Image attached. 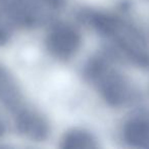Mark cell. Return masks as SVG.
<instances>
[{
  "label": "cell",
  "mask_w": 149,
  "mask_h": 149,
  "mask_svg": "<svg viewBox=\"0 0 149 149\" xmlns=\"http://www.w3.org/2000/svg\"><path fill=\"white\" fill-rule=\"evenodd\" d=\"M78 17L118 55L138 68L149 70V34L136 21L124 13L91 7L81 9Z\"/></svg>",
  "instance_id": "cell-1"
},
{
  "label": "cell",
  "mask_w": 149,
  "mask_h": 149,
  "mask_svg": "<svg viewBox=\"0 0 149 149\" xmlns=\"http://www.w3.org/2000/svg\"><path fill=\"white\" fill-rule=\"evenodd\" d=\"M0 104L10 114L15 129L22 136L36 142L48 138V120L28 100L15 74L2 65H0Z\"/></svg>",
  "instance_id": "cell-2"
},
{
  "label": "cell",
  "mask_w": 149,
  "mask_h": 149,
  "mask_svg": "<svg viewBox=\"0 0 149 149\" xmlns=\"http://www.w3.org/2000/svg\"><path fill=\"white\" fill-rule=\"evenodd\" d=\"M84 74L100 98L111 107H126L138 100L136 86L109 56L98 54L91 57Z\"/></svg>",
  "instance_id": "cell-3"
},
{
  "label": "cell",
  "mask_w": 149,
  "mask_h": 149,
  "mask_svg": "<svg viewBox=\"0 0 149 149\" xmlns=\"http://www.w3.org/2000/svg\"><path fill=\"white\" fill-rule=\"evenodd\" d=\"M66 0H9L17 26L39 28L54 22Z\"/></svg>",
  "instance_id": "cell-4"
},
{
  "label": "cell",
  "mask_w": 149,
  "mask_h": 149,
  "mask_svg": "<svg viewBox=\"0 0 149 149\" xmlns=\"http://www.w3.org/2000/svg\"><path fill=\"white\" fill-rule=\"evenodd\" d=\"M80 30L68 22H53L45 37V46L52 57L59 60L72 59L82 47Z\"/></svg>",
  "instance_id": "cell-5"
},
{
  "label": "cell",
  "mask_w": 149,
  "mask_h": 149,
  "mask_svg": "<svg viewBox=\"0 0 149 149\" xmlns=\"http://www.w3.org/2000/svg\"><path fill=\"white\" fill-rule=\"evenodd\" d=\"M123 140L134 148H149V113L134 114L125 122L122 129Z\"/></svg>",
  "instance_id": "cell-6"
},
{
  "label": "cell",
  "mask_w": 149,
  "mask_h": 149,
  "mask_svg": "<svg viewBox=\"0 0 149 149\" xmlns=\"http://www.w3.org/2000/svg\"><path fill=\"white\" fill-rule=\"evenodd\" d=\"M60 147L68 149H93L99 147L98 139L93 133L83 128H72L61 137Z\"/></svg>",
  "instance_id": "cell-7"
},
{
  "label": "cell",
  "mask_w": 149,
  "mask_h": 149,
  "mask_svg": "<svg viewBox=\"0 0 149 149\" xmlns=\"http://www.w3.org/2000/svg\"><path fill=\"white\" fill-rule=\"evenodd\" d=\"M17 27L9 0H0V46L10 40Z\"/></svg>",
  "instance_id": "cell-8"
},
{
  "label": "cell",
  "mask_w": 149,
  "mask_h": 149,
  "mask_svg": "<svg viewBox=\"0 0 149 149\" xmlns=\"http://www.w3.org/2000/svg\"><path fill=\"white\" fill-rule=\"evenodd\" d=\"M4 133H5V125L3 123L2 118H0V138L4 135Z\"/></svg>",
  "instance_id": "cell-9"
}]
</instances>
